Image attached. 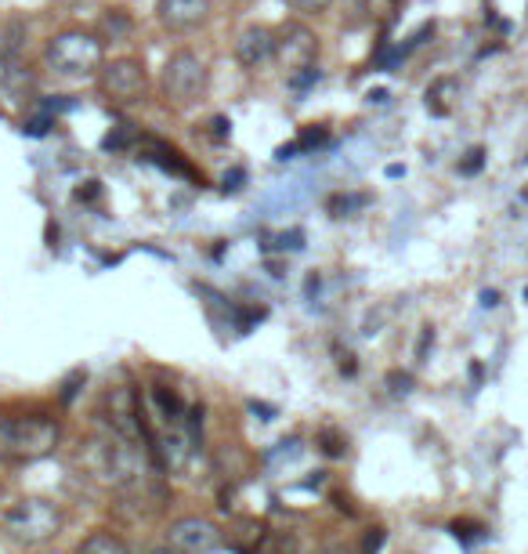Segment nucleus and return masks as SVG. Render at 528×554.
I'll use <instances>...</instances> for the list:
<instances>
[{"label": "nucleus", "mask_w": 528, "mask_h": 554, "mask_svg": "<svg viewBox=\"0 0 528 554\" xmlns=\"http://www.w3.org/2000/svg\"><path fill=\"white\" fill-rule=\"evenodd\" d=\"M44 66L58 77H98L105 66V40L91 29H62L44 44Z\"/></svg>", "instance_id": "1"}, {"label": "nucleus", "mask_w": 528, "mask_h": 554, "mask_svg": "<svg viewBox=\"0 0 528 554\" xmlns=\"http://www.w3.org/2000/svg\"><path fill=\"white\" fill-rule=\"evenodd\" d=\"M214 0H156V22L167 33H192L207 26Z\"/></svg>", "instance_id": "8"}, {"label": "nucleus", "mask_w": 528, "mask_h": 554, "mask_svg": "<svg viewBox=\"0 0 528 554\" xmlns=\"http://www.w3.org/2000/svg\"><path fill=\"white\" fill-rule=\"evenodd\" d=\"M322 138H326V131H322V127H308V131H304L297 142H290V145H283V149H279V160H290L293 153H301V149H312V145H319Z\"/></svg>", "instance_id": "13"}, {"label": "nucleus", "mask_w": 528, "mask_h": 554, "mask_svg": "<svg viewBox=\"0 0 528 554\" xmlns=\"http://www.w3.org/2000/svg\"><path fill=\"white\" fill-rule=\"evenodd\" d=\"M369 196H333L330 200V214L333 218H351V211H359V207H366Z\"/></svg>", "instance_id": "14"}, {"label": "nucleus", "mask_w": 528, "mask_h": 554, "mask_svg": "<svg viewBox=\"0 0 528 554\" xmlns=\"http://www.w3.org/2000/svg\"><path fill=\"white\" fill-rule=\"evenodd\" d=\"M380 544H384V529H369L366 544H362V554H377Z\"/></svg>", "instance_id": "18"}, {"label": "nucleus", "mask_w": 528, "mask_h": 554, "mask_svg": "<svg viewBox=\"0 0 528 554\" xmlns=\"http://www.w3.org/2000/svg\"><path fill=\"white\" fill-rule=\"evenodd\" d=\"M453 533L460 536V540H478L481 526H474V522H453Z\"/></svg>", "instance_id": "19"}, {"label": "nucleus", "mask_w": 528, "mask_h": 554, "mask_svg": "<svg viewBox=\"0 0 528 554\" xmlns=\"http://www.w3.org/2000/svg\"><path fill=\"white\" fill-rule=\"evenodd\" d=\"M98 87L113 102H142L149 91V69L142 58H113L98 69Z\"/></svg>", "instance_id": "5"}, {"label": "nucleus", "mask_w": 528, "mask_h": 554, "mask_svg": "<svg viewBox=\"0 0 528 554\" xmlns=\"http://www.w3.org/2000/svg\"><path fill=\"white\" fill-rule=\"evenodd\" d=\"M330 4L333 0H286V8L297 11V15H322Z\"/></svg>", "instance_id": "15"}, {"label": "nucleus", "mask_w": 528, "mask_h": 554, "mask_svg": "<svg viewBox=\"0 0 528 554\" xmlns=\"http://www.w3.org/2000/svg\"><path fill=\"white\" fill-rule=\"evenodd\" d=\"M58 442V421L29 413V417H4L0 413V460H37L48 457Z\"/></svg>", "instance_id": "2"}, {"label": "nucleus", "mask_w": 528, "mask_h": 554, "mask_svg": "<svg viewBox=\"0 0 528 554\" xmlns=\"http://www.w3.org/2000/svg\"><path fill=\"white\" fill-rule=\"evenodd\" d=\"M76 554H127V547L113 533H91L84 544L76 547Z\"/></svg>", "instance_id": "11"}, {"label": "nucleus", "mask_w": 528, "mask_h": 554, "mask_svg": "<svg viewBox=\"0 0 528 554\" xmlns=\"http://www.w3.org/2000/svg\"><path fill=\"white\" fill-rule=\"evenodd\" d=\"M152 554H181V551H178V547H170V544H167V547H160V551H152Z\"/></svg>", "instance_id": "25"}, {"label": "nucleus", "mask_w": 528, "mask_h": 554, "mask_svg": "<svg viewBox=\"0 0 528 554\" xmlns=\"http://www.w3.org/2000/svg\"><path fill=\"white\" fill-rule=\"evenodd\" d=\"M275 554H293V540H275Z\"/></svg>", "instance_id": "24"}, {"label": "nucleus", "mask_w": 528, "mask_h": 554, "mask_svg": "<svg viewBox=\"0 0 528 554\" xmlns=\"http://www.w3.org/2000/svg\"><path fill=\"white\" fill-rule=\"evenodd\" d=\"M131 29H134V19L123 8H109L102 19H98V37H102L105 44H109V40H113V44L127 40L131 37Z\"/></svg>", "instance_id": "10"}, {"label": "nucleus", "mask_w": 528, "mask_h": 554, "mask_svg": "<svg viewBox=\"0 0 528 554\" xmlns=\"http://www.w3.org/2000/svg\"><path fill=\"white\" fill-rule=\"evenodd\" d=\"M496 301H500V294H496V290H485V294H481V305H485V308H492Z\"/></svg>", "instance_id": "23"}, {"label": "nucleus", "mask_w": 528, "mask_h": 554, "mask_svg": "<svg viewBox=\"0 0 528 554\" xmlns=\"http://www.w3.org/2000/svg\"><path fill=\"white\" fill-rule=\"evenodd\" d=\"M156 149H160L163 156H174V149H170V153H167V149H163V145H156ZM167 167H174V171H178V174H189V167H185V163H181V160H167Z\"/></svg>", "instance_id": "22"}, {"label": "nucleus", "mask_w": 528, "mask_h": 554, "mask_svg": "<svg viewBox=\"0 0 528 554\" xmlns=\"http://www.w3.org/2000/svg\"><path fill=\"white\" fill-rule=\"evenodd\" d=\"M456 91L453 80H438V84L427 87V109H431L434 116H445L449 113V95Z\"/></svg>", "instance_id": "12"}, {"label": "nucleus", "mask_w": 528, "mask_h": 554, "mask_svg": "<svg viewBox=\"0 0 528 554\" xmlns=\"http://www.w3.org/2000/svg\"><path fill=\"white\" fill-rule=\"evenodd\" d=\"M322 439H326V453H330V457H340V453H344V439H337V435H333V431H322Z\"/></svg>", "instance_id": "20"}, {"label": "nucleus", "mask_w": 528, "mask_h": 554, "mask_svg": "<svg viewBox=\"0 0 528 554\" xmlns=\"http://www.w3.org/2000/svg\"><path fill=\"white\" fill-rule=\"evenodd\" d=\"M275 37H279V51H275V62H283L290 73L297 69H308L319 62V37H315L312 29L304 26V22H283V26L275 29Z\"/></svg>", "instance_id": "6"}, {"label": "nucleus", "mask_w": 528, "mask_h": 554, "mask_svg": "<svg viewBox=\"0 0 528 554\" xmlns=\"http://www.w3.org/2000/svg\"><path fill=\"white\" fill-rule=\"evenodd\" d=\"M15 80H19V66H11L8 55H0V95H4V91H11V87H15Z\"/></svg>", "instance_id": "16"}, {"label": "nucleus", "mask_w": 528, "mask_h": 554, "mask_svg": "<svg viewBox=\"0 0 528 554\" xmlns=\"http://www.w3.org/2000/svg\"><path fill=\"white\" fill-rule=\"evenodd\" d=\"M58 529H62V515H58V507L48 504V500H37V497L19 500V504L4 515V533H8L11 540H19V544H26V547L48 544Z\"/></svg>", "instance_id": "4"}, {"label": "nucleus", "mask_w": 528, "mask_h": 554, "mask_svg": "<svg viewBox=\"0 0 528 554\" xmlns=\"http://www.w3.org/2000/svg\"><path fill=\"white\" fill-rule=\"evenodd\" d=\"M525 297H528V290H525Z\"/></svg>", "instance_id": "26"}, {"label": "nucleus", "mask_w": 528, "mask_h": 554, "mask_svg": "<svg viewBox=\"0 0 528 554\" xmlns=\"http://www.w3.org/2000/svg\"><path fill=\"white\" fill-rule=\"evenodd\" d=\"M207 66L196 51H174V55L163 62V73H160V91L167 98V106L174 109H185V106H196L203 91H207Z\"/></svg>", "instance_id": "3"}, {"label": "nucleus", "mask_w": 528, "mask_h": 554, "mask_svg": "<svg viewBox=\"0 0 528 554\" xmlns=\"http://www.w3.org/2000/svg\"><path fill=\"white\" fill-rule=\"evenodd\" d=\"M315 554H359L355 547H348V544H330V547H319Z\"/></svg>", "instance_id": "21"}, {"label": "nucleus", "mask_w": 528, "mask_h": 554, "mask_svg": "<svg viewBox=\"0 0 528 554\" xmlns=\"http://www.w3.org/2000/svg\"><path fill=\"white\" fill-rule=\"evenodd\" d=\"M481 167H485V149H471L467 160L460 163V174H478Z\"/></svg>", "instance_id": "17"}, {"label": "nucleus", "mask_w": 528, "mask_h": 554, "mask_svg": "<svg viewBox=\"0 0 528 554\" xmlns=\"http://www.w3.org/2000/svg\"><path fill=\"white\" fill-rule=\"evenodd\" d=\"M275 51H279V37L272 26H246L236 40V58L246 69H261L275 62Z\"/></svg>", "instance_id": "9"}, {"label": "nucleus", "mask_w": 528, "mask_h": 554, "mask_svg": "<svg viewBox=\"0 0 528 554\" xmlns=\"http://www.w3.org/2000/svg\"><path fill=\"white\" fill-rule=\"evenodd\" d=\"M167 544L178 547L181 554H214L217 547L225 544V536H221V529L210 518L189 515V518H178L167 529Z\"/></svg>", "instance_id": "7"}]
</instances>
